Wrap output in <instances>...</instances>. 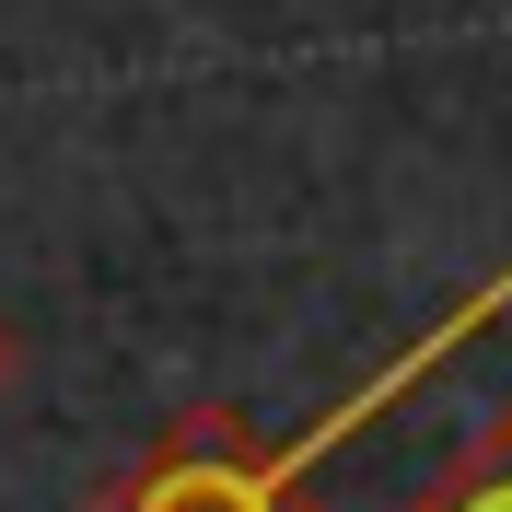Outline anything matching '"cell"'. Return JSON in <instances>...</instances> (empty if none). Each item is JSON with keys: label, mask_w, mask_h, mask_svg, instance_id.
Here are the masks:
<instances>
[{"label": "cell", "mask_w": 512, "mask_h": 512, "mask_svg": "<svg viewBox=\"0 0 512 512\" xmlns=\"http://www.w3.org/2000/svg\"><path fill=\"white\" fill-rule=\"evenodd\" d=\"M489 315H512V268H489L466 303H443V315H431V338H408L373 384H350L315 431L268 443L245 408H187L175 431H152V454H128V466H117L82 512H326V501H315V466L350 443V431H373V408H396L408 384H431Z\"/></svg>", "instance_id": "cell-1"}, {"label": "cell", "mask_w": 512, "mask_h": 512, "mask_svg": "<svg viewBox=\"0 0 512 512\" xmlns=\"http://www.w3.org/2000/svg\"><path fill=\"white\" fill-rule=\"evenodd\" d=\"M12 373H24V338H12V315H0V384H12Z\"/></svg>", "instance_id": "cell-3"}, {"label": "cell", "mask_w": 512, "mask_h": 512, "mask_svg": "<svg viewBox=\"0 0 512 512\" xmlns=\"http://www.w3.org/2000/svg\"><path fill=\"white\" fill-rule=\"evenodd\" d=\"M408 512H512V408L489 419L478 443H454L443 466H431V489H419Z\"/></svg>", "instance_id": "cell-2"}]
</instances>
